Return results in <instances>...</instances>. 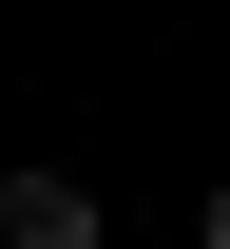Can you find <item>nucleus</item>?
<instances>
[{"label":"nucleus","mask_w":230,"mask_h":249,"mask_svg":"<svg viewBox=\"0 0 230 249\" xmlns=\"http://www.w3.org/2000/svg\"><path fill=\"white\" fill-rule=\"evenodd\" d=\"M0 249H96V173H0Z\"/></svg>","instance_id":"obj_1"},{"label":"nucleus","mask_w":230,"mask_h":249,"mask_svg":"<svg viewBox=\"0 0 230 249\" xmlns=\"http://www.w3.org/2000/svg\"><path fill=\"white\" fill-rule=\"evenodd\" d=\"M192 230H211V249H230V173H211V211H192Z\"/></svg>","instance_id":"obj_2"}]
</instances>
